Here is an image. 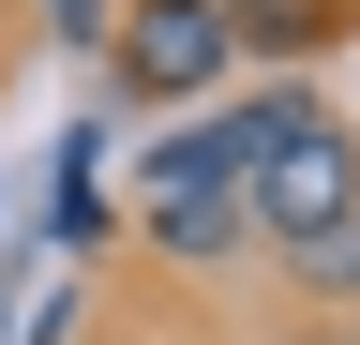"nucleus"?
Returning <instances> with one entry per match:
<instances>
[{
  "mask_svg": "<svg viewBox=\"0 0 360 345\" xmlns=\"http://www.w3.org/2000/svg\"><path fill=\"white\" fill-rule=\"evenodd\" d=\"M105 75L135 105H195L210 75H240V30H225V0H120L105 15Z\"/></svg>",
  "mask_w": 360,
  "mask_h": 345,
  "instance_id": "nucleus-1",
  "label": "nucleus"
},
{
  "mask_svg": "<svg viewBox=\"0 0 360 345\" xmlns=\"http://www.w3.org/2000/svg\"><path fill=\"white\" fill-rule=\"evenodd\" d=\"M270 271H285L300 300H360V210H345V226H315V240H285Z\"/></svg>",
  "mask_w": 360,
  "mask_h": 345,
  "instance_id": "nucleus-4",
  "label": "nucleus"
},
{
  "mask_svg": "<svg viewBox=\"0 0 360 345\" xmlns=\"http://www.w3.org/2000/svg\"><path fill=\"white\" fill-rule=\"evenodd\" d=\"M150 240L180 271H225V255H255V210L240 195H150Z\"/></svg>",
  "mask_w": 360,
  "mask_h": 345,
  "instance_id": "nucleus-3",
  "label": "nucleus"
},
{
  "mask_svg": "<svg viewBox=\"0 0 360 345\" xmlns=\"http://www.w3.org/2000/svg\"><path fill=\"white\" fill-rule=\"evenodd\" d=\"M240 210H255V240H270V255L315 240V226H345V210H360V136H345L330 105H300V120H285V150L240 181Z\"/></svg>",
  "mask_w": 360,
  "mask_h": 345,
  "instance_id": "nucleus-2",
  "label": "nucleus"
}]
</instances>
